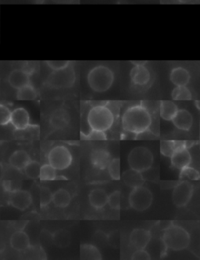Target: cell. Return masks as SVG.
Returning <instances> with one entry per match:
<instances>
[{
	"instance_id": "obj_38",
	"label": "cell",
	"mask_w": 200,
	"mask_h": 260,
	"mask_svg": "<svg viewBox=\"0 0 200 260\" xmlns=\"http://www.w3.org/2000/svg\"><path fill=\"white\" fill-rule=\"evenodd\" d=\"M46 64L53 71H59L68 68L71 65V62L68 60H49L46 61Z\"/></svg>"
},
{
	"instance_id": "obj_18",
	"label": "cell",
	"mask_w": 200,
	"mask_h": 260,
	"mask_svg": "<svg viewBox=\"0 0 200 260\" xmlns=\"http://www.w3.org/2000/svg\"><path fill=\"white\" fill-rule=\"evenodd\" d=\"M191 75L186 68H174L170 74V80L175 86H186L190 83Z\"/></svg>"
},
{
	"instance_id": "obj_24",
	"label": "cell",
	"mask_w": 200,
	"mask_h": 260,
	"mask_svg": "<svg viewBox=\"0 0 200 260\" xmlns=\"http://www.w3.org/2000/svg\"><path fill=\"white\" fill-rule=\"evenodd\" d=\"M179 111V107L172 101H161L160 103V115L163 120L171 121Z\"/></svg>"
},
{
	"instance_id": "obj_8",
	"label": "cell",
	"mask_w": 200,
	"mask_h": 260,
	"mask_svg": "<svg viewBox=\"0 0 200 260\" xmlns=\"http://www.w3.org/2000/svg\"><path fill=\"white\" fill-rule=\"evenodd\" d=\"M72 155L68 148L64 146H57L49 151L48 155L49 164L57 171H64L71 166Z\"/></svg>"
},
{
	"instance_id": "obj_36",
	"label": "cell",
	"mask_w": 200,
	"mask_h": 260,
	"mask_svg": "<svg viewBox=\"0 0 200 260\" xmlns=\"http://www.w3.org/2000/svg\"><path fill=\"white\" fill-rule=\"evenodd\" d=\"M108 204H109V207L111 209H120V205H121V194L120 191H115L113 193H111L108 198Z\"/></svg>"
},
{
	"instance_id": "obj_21",
	"label": "cell",
	"mask_w": 200,
	"mask_h": 260,
	"mask_svg": "<svg viewBox=\"0 0 200 260\" xmlns=\"http://www.w3.org/2000/svg\"><path fill=\"white\" fill-rule=\"evenodd\" d=\"M31 160V157L27 152L24 150H17L11 155L9 159V164L15 169L22 171L24 170Z\"/></svg>"
},
{
	"instance_id": "obj_31",
	"label": "cell",
	"mask_w": 200,
	"mask_h": 260,
	"mask_svg": "<svg viewBox=\"0 0 200 260\" xmlns=\"http://www.w3.org/2000/svg\"><path fill=\"white\" fill-rule=\"evenodd\" d=\"M42 180H54L57 178V170L50 164H44L41 167L40 176Z\"/></svg>"
},
{
	"instance_id": "obj_19",
	"label": "cell",
	"mask_w": 200,
	"mask_h": 260,
	"mask_svg": "<svg viewBox=\"0 0 200 260\" xmlns=\"http://www.w3.org/2000/svg\"><path fill=\"white\" fill-rule=\"evenodd\" d=\"M10 246L16 251H24L30 247L29 237L24 231H16L11 236Z\"/></svg>"
},
{
	"instance_id": "obj_17",
	"label": "cell",
	"mask_w": 200,
	"mask_h": 260,
	"mask_svg": "<svg viewBox=\"0 0 200 260\" xmlns=\"http://www.w3.org/2000/svg\"><path fill=\"white\" fill-rule=\"evenodd\" d=\"M8 82L11 87L15 89H20L21 87L31 84L29 74L24 70H14L9 74Z\"/></svg>"
},
{
	"instance_id": "obj_10",
	"label": "cell",
	"mask_w": 200,
	"mask_h": 260,
	"mask_svg": "<svg viewBox=\"0 0 200 260\" xmlns=\"http://www.w3.org/2000/svg\"><path fill=\"white\" fill-rule=\"evenodd\" d=\"M171 165L176 169L187 168L192 162V156L185 142H179L178 146L171 157Z\"/></svg>"
},
{
	"instance_id": "obj_28",
	"label": "cell",
	"mask_w": 200,
	"mask_h": 260,
	"mask_svg": "<svg viewBox=\"0 0 200 260\" xmlns=\"http://www.w3.org/2000/svg\"><path fill=\"white\" fill-rule=\"evenodd\" d=\"M53 240L54 244L58 247H68L71 243V235L68 231L60 230V231L55 232Z\"/></svg>"
},
{
	"instance_id": "obj_12",
	"label": "cell",
	"mask_w": 200,
	"mask_h": 260,
	"mask_svg": "<svg viewBox=\"0 0 200 260\" xmlns=\"http://www.w3.org/2000/svg\"><path fill=\"white\" fill-rule=\"evenodd\" d=\"M130 243L136 250H145L151 241V233L147 230H133L130 235Z\"/></svg>"
},
{
	"instance_id": "obj_42",
	"label": "cell",
	"mask_w": 200,
	"mask_h": 260,
	"mask_svg": "<svg viewBox=\"0 0 200 260\" xmlns=\"http://www.w3.org/2000/svg\"><path fill=\"white\" fill-rule=\"evenodd\" d=\"M133 64L134 65H145L146 64V61H132Z\"/></svg>"
},
{
	"instance_id": "obj_35",
	"label": "cell",
	"mask_w": 200,
	"mask_h": 260,
	"mask_svg": "<svg viewBox=\"0 0 200 260\" xmlns=\"http://www.w3.org/2000/svg\"><path fill=\"white\" fill-rule=\"evenodd\" d=\"M53 193L46 187H41L40 188V206L46 207L53 201Z\"/></svg>"
},
{
	"instance_id": "obj_41",
	"label": "cell",
	"mask_w": 200,
	"mask_h": 260,
	"mask_svg": "<svg viewBox=\"0 0 200 260\" xmlns=\"http://www.w3.org/2000/svg\"><path fill=\"white\" fill-rule=\"evenodd\" d=\"M3 187L5 188V191H11V182L10 181H4Z\"/></svg>"
},
{
	"instance_id": "obj_34",
	"label": "cell",
	"mask_w": 200,
	"mask_h": 260,
	"mask_svg": "<svg viewBox=\"0 0 200 260\" xmlns=\"http://www.w3.org/2000/svg\"><path fill=\"white\" fill-rule=\"evenodd\" d=\"M108 172L111 178L114 180L120 179V159H113L108 166Z\"/></svg>"
},
{
	"instance_id": "obj_7",
	"label": "cell",
	"mask_w": 200,
	"mask_h": 260,
	"mask_svg": "<svg viewBox=\"0 0 200 260\" xmlns=\"http://www.w3.org/2000/svg\"><path fill=\"white\" fill-rule=\"evenodd\" d=\"M75 82V73L71 66L59 71H53L48 77L46 84L53 88H68L72 87Z\"/></svg>"
},
{
	"instance_id": "obj_27",
	"label": "cell",
	"mask_w": 200,
	"mask_h": 260,
	"mask_svg": "<svg viewBox=\"0 0 200 260\" xmlns=\"http://www.w3.org/2000/svg\"><path fill=\"white\" fill-rule=\"evenodd\" d=\"M38 97L36 89L31 84L21 87L17 91L16 98L19 100H35Z\"/></svg>"
},
{
	"instance_id": "obj_26",
	"label": "cell",
	"mask_w": 200,
	"mask_h": 260,
	"mask_svg": "<svg viewBox=\"0 0 200 260\" xmlns=\"http://www.w3.org/2000/svg\"><path fill=\"white\" fill-rule=\"evenodd\" d=\"M81 259L82 260H102V256L96 246L84 244L81 246Z\"/></svg>"
},
{
	"instance_id": "obj_23",
	"label": "cell",
	"mask_w": 200,
	"mask_h": 260,
	"mask_svg": "<svg viewBox=\"0 0 200 260\" xmlns=\"http://www.w3.org/2000/svg\"><path fill=\"white\" fill-rule=\"evenodd\" d=\"M70 116L65 109H57L52 113L50 124L55 129H64L69 124Z\"/></svg>"
},
{
	"instance_id": "obj_11",
	"label": "cell",
	"mask_w": 200,
	"mask_h": 260,
	"mask_svg": "<svg viewBox=\"0 0 200 260\" xmlns=\"http://www.w3.org/2000/svg\"><path fill=\"white\" fill-rule=\"evenodd\" d=\"M31 202L32 198L28 191L19 189L9 191V205L16 209L25 210L31 206Z\"/></svg>"
},
{
	"instance_id": "obj_3",
	"label": "cell",
	"mask_w": 200,
	"mask_h": 260,
	"mask_svg": "<svg viewBox=\"0 0 200 260\" xmlns=\"http://www.w3.org/2000/svg\"><path fill=\"white\" fill-rule=\"evenodd\" d=\"M88 83L93 91L104 92L110 88L114 82V74L105 66L93 68L88 75Z\"/></svg>"
},
{
	"instance_id": "obj_4",
	"label": "cell",
	"mask_w": 200,
	"mask_h": 260,
	"mask_svg": "<svg viewBox=\"0 0 200 260\" xmlns=\"http://www.w3.org/2000/svg\"><path fill=\"white\" fill-rule=\"evenodd\" d=\"M87 120L92 130L105 132L113 126L114 115L107 106L99 105L90 109Z\"/></svg>"
},
{
	"instance_id": "obj_13",
	"label": "cell",
	"mask_w": 200,
	"mask_h": 260,
	"mask_svg": "<svg viewBox=\"0 0 200 260\" xmlns=\"http://www.w3.org/2000/svg\"><path fill=\"white\" fill-rule=\"evenodd\" d=\"M133 84L137 86H145L149 84L151 74L145 65H135L130 73Z\"/></svg>"
},
{
	"instance_id": "obj_2",
	"label": "cell",
	"mask_w": 200,
	"mask_h": 260,
	"mask_svg": "<svg viewBox=\"0 0 200 260\" xmlns=\"http://www.w3.org/2000/svg\"><path fill=\"white\" fill-rule=\"evenodd\" d=\"M163 243L168 250L182 251L190 246V235L181 226L171 224L165 228L162 236Z\"/></svg>"
},
{
	"instance_id": "obj_40",
	"label": "cell",
	"mask_w": 200,
	"mask_h": 260,
	"mask_svg": "<svg viewBox=\"0 0 200 260\" xmlns=\"http://www.w3.org/2000/svg\"><path fill=\"white\" fill-rule=\"evenodd\" d=\"M133 260H149L151 257L145 250H137L131 256Z\"/></svg>"
},
{
	"instance_id": "obj_33",
	"label": "cell",
	"mask_w": 200,
	"mask_h": 260,
	"mask_svg": "<svg viewBox=\"0 0 200 260\" xmlns=\"http://www.w3.org/2000/svg\"><path fill=\"white\" fill-rule=\"evenodd\" d=\"M179 142L175 141H161L160 142V153L164 157H170L175 152V149L178 146Z\"/></svg>"
},
{
	"instance_id": "obj_22",
	"label": "cell",
	"mask_w": 200,
	"mask_h": 260,
	"mask_svg": "<svg viewBox=\"0 0 200 260\" xmlns=\"http://www.w3.org/2000/svg\"><path fill=\"white\" fill-rule=\"evenodd\" d=\"M109 195L104 190L97 188L93 190L89 195L90 205L97 209H102L108 203Z\"/></svg>"
},
{
	"instance_id": "obj_29",
	"label": "cell",
	"mask_w": 200,
	"mask_h": 260,
	"mask_svg": "<svg viewBox=\"0 0 200 260\" xmlns=\"http://www.w3.org/2000/svg\"><path fill=\"white\" fill-rule=\"evenodd\" d=\"M171 97L175 101L191 100L192 92L186 86H176L171 92Z\"/></svg>"
},
{
	"instance_id": "obj_20",
	"label": "cell",
	"mask_w": 200,
	"mask_h": 260,
	"mask_svg": "<svg viewBox=\"0 0 200 260\" xmlns=\"http://www.w3.org/2000/svg\"><path fill=\"white\" fill-rule=\"evenodd\" d=\"M122 180L124 184L128 187L134 188L138 186L143 185L145 178H144L142 173L135 170L130 169L126 171L122 174Z\"/></svg>"
},
{
	"instance_id": "obj_14",
	"label": "cell",
	"mask_w": 200,
	"mask_h": 260,
	"mask_svg": "<svg viewBox=\"0 0 200 260\" xmlns=\"http://www.w3.org/2000/svg\"><path fill=\"white\" fill-rule=\"evenodd\" d=\"M10 123L16 130H24L30 125V116L24 108H16L12 112Z\"/></svg>"
},
{
	"instance_id": "obj_37",
	"label": "cell",
	"mask_w": 200,
	"mask_h": 260,
	"mask_svg": "<svg viewBox=\"0 0 200 260\" xmlns=\"http://www.w3.org/2000/svg\"><path fill=\"white\" fill-rule=\"evenodd\" d=\"M12 112L7 106L1 105L0 106V124L2 126L7 125L10 123Z\"/></svg>"
},
{
	"instance_id": "obj_32",
	"label": "cell",
	"mask_w": 200,
	"mask_h": 260,
	"mask_svg": "<svg viewBox=\"0 0 200 260\" xmlns=\"http://www.w3.org/2000/svg\"><path fill=\"white\" fill-rule=\"evenodd\" d=\"M179 178L182 180H198L200 179V174L199 171L195 168L191 167L183 168L180 170Z\"/></svg>"
},
{
	"instance_id": "obj_9",
	"label": "cell",
	"mask_w": 200,
	"mask_h": 260,
	"mask_svg": "<svg viewBox=\"0 0 200 260\" xmlns=\"http://www.w3.org/2000/svg\"><path fill=\"white\" fill-rule=\"evenodd\" d=\"M194 192V186L189 180H182L174 187L172 200L177 207L182 208L187 206L191 201Z\"/></svg>"
},
{
	"instance_id": "obj_30",
	"label": "cell",
	"mask_w": 200,
	"mask_h": 260,
	"mask_svg": "<svg viewBox=\"0 0 200 260\" xmlns=\"http://www.w3.org/2000/svg\"><path fill=\"white\" fill-rule=\"evenodd\" d=\"M26 176L31 179L39 178L40 176L41 165L39 163L31 160L24 168Z\"/></svg>"
},
{
	"instance_id": "obj_39",
	"label": "cell",
	"mask_w": 200,
	"mask_h": 260,
	"mask_svg": "<svg viewBox=\"0 0 200 260\" xmlns=\"http://www.w3.org/2000/svg\"><path fill=\"white\" fill-rule=\"evenodd\" d=\"M82 138L86 140H105L106 135L103 131L91 129V131L85 135Z\"/></svg>"
},
{
	"instance_id": "obj_25",
	"label": "cell",
	"mask_w": 200,
	"mask_h": 260,
	"mask_svg": "<svg viewBox=\"0 0 200 260\" xmlns=\"http://www.w3.org/2000/svg\"><path fill=\"white\" fill-rule=\"evenodd\" d=\"M71 201V194L67 190L60 188L53 194L52 202L57 207L66 208L69 206Z\"/></svg>"
},
{
	"instance_id": "obj_6",
	"label": "cell",
	"mask_w": 200,
	"mask_h": 260,
	"mask_svg": "<svg viewBox=\"0 0 200 260\" xmlns=\"http://www.w3.org/2000/svg\"><path fill=\"white\" fill-rule=\"evenodd\" d=\"M130 206L136 211L143 212L149 209L153 203V197L152 191L141 185L134 187L129 195Z\"/></svg>"
},
{
	"instance_id": "obj_15",
	"label": "cell",
	"mask_w": 200,
	"mask_h": 260,
	"mask_svg": "<svg viewBox=\"0 0 200 260\" xmlns=\"http://www.w3.org/2000/svg\"><path fill=\"white\" fill-rule=\"evenodd\" d=\"M92 165L99 170H105L108 168L111 162V155L107 150L103 149L94 150L90 155Z\"/></svg>"
},
{
	"instance_id": "obj_5",
	"label": "cell",
	"mask_w": 200,
	"mask_h": 260,
	"mask_svg": "<svg viewBox=\"0 0 200 260\" xmlns=\"http://www.w3.org/2000/svg\"><path fill=\"white\" fill-rule=\"evenodd\" d=\"M127 161L131 169L143 173L151 168L153 155L147 148L138 146L130 152Z\"/></svg>"
},
{
	"instance_id": "obj_16",
	"label": "cell",
	"mask_w": 200,
	"mask_h": 260,
	"mask_svg": "<svg viewBox=\"0 0 200 260\" xmlns=\"http://www.w3.org/2000/svg\"><path fill=\"white\" fill-rule=\"evenodd\" d=\"M171 121L178 129L181 131H190L193 124V115L187 109H179Z\"/></svg>"
},
{
	"instance_id": "obj_1",
	"label": "cell",
	"mask_w": 200,
	"mask_h": 260,
	"mask_svg": "<svg viewBox=\"0 0 200 260\" xmlns=\"http://www.w3.org/2000/svg\"><path fill=\"white\" fill-rule=\"evenodd\" d=\"M151 113L142 105L130 106L122 117V126L125 131L141 135L151 127Z\"/></svg>"
}]
</instances>
